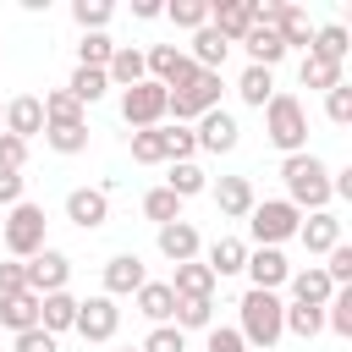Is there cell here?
Wrapping results in <instances>:
<instances>
[{"instance_id": "484cf974", "label": "cell", "mask_w": 352, "mask_h": 352, "mask_svg": "<svg viewBox=\"0 0 352 352\" xmlns=\"http://www.w3.org/2000/svg\"><path fill=\"white\" fill-rule=\"evenodd\" d=\"M170 292H176V297H214V275H209V264H204V258H187V264H176V275H170Z\"/></svg>"}, {"instance_id": "cb8c5ba5", "label": "cell", "mask_w": 352, "mask_h": 352, "mask_svg": "<svg viewBox=\"0 0 352 352\" xmlns=\"http://www.w3.org/2000/svg\"><path fill=\"white\" fill-rule=\"evenodd\" d=\"M132 297H138V314H143L148 324H170V308H176V292H170V280H143Z\"/></svg>"}, {"instance_id": "db71d44e", "label": "cell", "mask_w": 352, "mask_h": 352, "mask_svg": "<svg viewBox=\"0 0 352 352\" xmlns=\"http://www.w3.org/2000/svg\"><path fill=\"white\" fill-rule=\"evenodd\" d=\"M121 352H138V346H121Z\"/></svg>"}, {"instance_id": "ba28073f", "label": "cell", "mask_w": 352, "mask_h": 352, "mask_svg": "<svg viewBox=\"0 0 352 352\" xmlns=\"http://www.w3.org/2000/svg\"><path fill=\"white\" fill-rule=\"evenodd\" d=\"M82 341H116V330H121V308H116V297H77V324H72Z\"/></svg>"}, {"instance_id": "836d02e7", "label": "cell", "mask_w": 352, "mask_h": 352, "mask_svg": "<svg viewBox=\"0 0 352 352\" xmlns=\"http://www.w3.org/2000/svg\"><path fill=\"white\" fill-rule=\"evenodd\" d=\"M110 55H116V38H110V33H82V38H77V66L104 72V66H110Z\"/></svg>"}, {"instance_id": "d6986e66", "label": "cell", "mask_w": 352, "mask_h": 352, "mask_svg": "<svg viewBox=\"0 0 352 352\" xmlns=\"http://www.w3.org/2000/svg\"><path fill=\"white\" fill-rule=\"evenodd\" d=\"M143 280H148V270H143L138 253H116V258H104V297H132Z\"/></svg>"}, {"instance_id": "f1b7e54d", "label": "cell", "mask_w": 352, "mask_h": 352, "mask_svg": "<svg viewBox=\"0 0 352 352\" xmlns=\"http://www.w3.org/2000/svg\"><path fill=\"white\" fill-rule=\"evenodd\" d=\"M170 324H176L182 336H187V330H209V324H214V297H176Z\"/></svg>"}, {"instance_id": "7c38bea8", "label": "cell", "mask_w": 352, "mask_h": 352, "mask_svg": "<svg viewBox=\"0 0 352 352\" xmlns=\"http://www.w3.org/2000/svg\"><path fill=\"white\" fill-rule=\"evenodd\" d=\"M242 275L253 280V292H280V286H286V275H292V264H286V253H280V248H248Z\"/></svg>"}, {"instance_id": "74e56055", "label": "cell", "mask_w": 352, "mask_h": 352, "mask_svg": "<svg viewBox=\"0 0 352 352\" xmlns=\"http://www.w3.org/2000/svg\"><path fill=\"white\" fill-rule=\"evenodd\" d=\"M116 16V6L110 0H72V22L82 28V33H104V22Z\"/></svg>"}, {"instance_id": "f35d334b", "label": "cell", "mask_w": 352, "mask_h": 352, "mask_svg": "<svg viewBox=\"0 0 352 352\" xmlns=\"http://www.w3.org/2000/svg\"><path fill=\"white\" fill-rule=\"evenodd\" d=\"M44 143L55 154H82L88 148V121H72V126H44Z\"/></svg>"}, {"instance_id": "d4e9b609", "label": "cell", "mask_w": 352, "mask_h": 352, "mask_svg": "<svg viewBox=\"0 0 352 352\" xmlns=\"http://www.w3.org/2000/svg\"><path fill=\"white\" fill-rule=\"evenodd\" d=\"M72 324H77V297H72V292H50V297H38V330L66 336Z\"/></svg>"}, {"instance_id": "7bdbcfd3", "label": "cell", "mask_w": 352, "mask_h": 352, "mask_svg": "<svg viewBox=\"0 0 352 352\" xmlns=\"http://www.w3.org/2000/svg\"><path fill=\"white\" fill-rule=\"evenodd\" d=\"M324 275H330V286H352V248L346 242H336L330 253H324V264H319Z\"/></svg>"}, {"instance_id": "4dcf8cb0", "label": "cell", "mask_w": 352, "mask_h": 352, "mask_svg": "<svg viewBox=\"0 0 352 352\" xmlns=\"http://www.w3.org/2000/svg\"><path fill=\"white\" fill-rule=\"evenodd\" d=\"M38 104H44V126H72V121H88V116H82V104H77L66 88H50Z\"/></svg>"}, {"instance_id": "603a6c76", "label": "cell", "mask_w": 352, "mask_h": 352, "mask_svg": "<svg viewBox=\"0 0 352 352\" xmlns=\"http://www.w3.org/2000/svg\"><path fill=\"white\" fill-rule=\"evenodd\" d=\"M104 77H110V88H138L143 77H148V66H143V50H132V44H116V55H110V66H104Z\"/></svg>"}, {"instance_id": "8d00e7d4", "label": "cell", "mask_w": 352, "mask_h": 352, "mask_svg": "<svg viewBox=\"0 0 352 352\" xmlns=\"http://www.w3.org/2000/svg\"><path fill=\"white\" fill-rule=\"evenodd\" d=\"M324 330H336L341 341H352V286H336V297L324 302Z\"/></svg>"}, {"instance_id": "5b68a950", "label": "cell", "mask_w": 352, "mask_h": 352, "mask_svg": "<svg viewBox=\"0 0 352 352\" xmlns=\"http://www.w3.org/2000/svg\"><path fill=\"white\" fill-rule=\"evenodd\" d=\"M297 226H302V214H297L286 198H264V204H253V214H248V231H253L258 248H280V242H292Z\"/></svg>"}, {"instance_id": "1f68e13d", "label": "cell", "mask_w": 352, "mask_h": 352, "mask_svg": "<svg viewBox=\"0 0 352 352\" xmlns=\"http://www.w3.org/2000/svg\"><path fill=\"white\" fill-rule=\"evenodd\" d=\"M165 187L187 204V198H198L204 187H209V176H204V165L198 160H182V165H170V176H165Z\"/></svg>"}, {"instance_id": "bcb514c9", "label": "cell", "mask_w": 352, "mask_h": 352, "mask_svg": "<svg viewBox=\"0 0 352 352\" xmlns=\"http://www.w3.org/2000/svg\"><path fill=\"white\" fill-rule=\"evenodd\" d=\"M22 165H28V143L0 132V170H22Z\"/></svg>"}, {"instance_id": "681fc988", "label": "cell", "mask_w": 352, "mask_h": 352, "mask_svg": "<svg viewBox=\"0 0 352 352\" xmlns=\"http://www.w3.org/2000/svg\"><path fill=\"white\" fill-rule=\"evenodd\" d=\"M22 187H28V176H22V170H0V204H6V209H16V204H22Z\"/></svg>"}, {"instance_id": "5bb4252c", "label": "cell", "mask_w": 352, "mask_h": 352, "mask_svg": "<svg viewBox=\"0 0 352 352\" xmlns=\"http://www.w3.org/2000/svg\"><path fill=\"white\" fill-rule=\"evenodd\" d=\"M0 132H11V138H22V143L44 138V104H38V94L6 99V126H0Z\"/></svg>"}, {"instance_id": "52a82bcc", "label": "cell", "mask_w": 352, "mask_h": 352, "mask_svg": "<svg viewBox=\"0 0 352 352\" xmlns=\"http://www.w3.org/2000/svg\"><path fill=\"white\" fill-rule=\"evenodd\" d=\"M165 104H170V94L160 88V82H138V88H126L121 94V121L132 126V132H148V126H160L165 121Z\"/></svg>"}, {"instance_id": "f5cc1de1", "label": "cell", "mask_w": 352, "mask_h": 352, "mask_svg": "<svg viewBox=\"0 0 352 352\" xmlns=\"http://www.w3.org/2000/svg\"><path fill=\"white\" fill-rule=\"evenodd\" d=\"M0 126H6V104H0Z\"/></svg>"}, {"instance_id": "30bf717a", "label": "cell", "mask_w": 352, "mask_h": 352, "mask_svg": "<svg viewBox=\"0 0 352 352\" xmlns=\"http://www.w3.org/2000/svg\"><path fill=\"white\" fill-rule=\"evenodd\" d=\"M258 22V0H209V28L226 44H242V33Z\"/></svg>"}, {"instance_id": "b9f144b4", "label": "cell", "mask_w": 352, "mask_h": 352, "mask_svg": "<svg viewBox=\"0 0 352 352\" xmlns=\"http://www.w3.org/2000/svg\"><path fill=\"white\" fill-rule=\"evenodd\" d=\"M132 160H138V165H165V132H160V126L132 132Z\"/></svg>"}, {"instance_id": "c3c4849f", "label": "cell", "mask_w": 352, "mask_h": 352, "mask_svg": "<svg viewBox=\"0 0 352 352\" xmlns=\"http://www.w3.org/2000/svg\"><path fill=\"white\" fill-rule=\"evenodd\" d=\"M11 292H28V270H22V258H6V264H0V297H11Z\"/></svg>"}, {"instance_id": "816d5d0a", "label": "cell", "mask_w": 352, "mask_h": 352, "mask_svg": "<svg viewBox=\"0 0 352 352\" xmlns=\"http://www.w3.org/2000/svg\"><path fill=\"white\" fill-rule=\"evenodd\" d=\"M132 16H143V22H154V16H165V6H160V0H132Z\"/></svg>"}, {"instance_id": "44dd1931", "label": "cell", "mask_w": 352, "mask_h": 352, "mask_svg": "<svg viewBox=\"0 0 352 352\" xmlns=\"http://www.w3.org/2000/svg\"><path fill=\"white\" fill-rule=\"evenodd\" d=\"M204 264H209V275H214V280L242 275V264H248V242H242V236H214V242H209V253H204Z\"/></svg>"}, {"instance_id": "8fae6325", "label": "cell", "mask_w": 352, "mask_h": 352, "mask_svg": "<svg viewBox=\"0 0 352 352\" xmlns=\"http://www.w3.org/2000/svg\"><path fill=\"white\" fill-rule=\"evenodd\" d=\"M66 220H72L77 231H99V226L110 220V192H104V187H72V192H66Z\"/></svg>"}, {"instance_id": "f546056e", "label": "cell", "mask_w": 352, "mask_h": 352, "mask_svg": "<svg viewBox=\"0 0 352 352\" xmlns=\"http://www.w3.org/2000/svg\"><path fill=\"white\" fill-rule=\"evenodd\" d=\"M297 82H302V88H314V94H330V88H336V82H346V77H341V66H336V60L302 55V60H297Z\"/></svg>"}, {"instance_id": "d590c367", "label": "cell", "mask_w": 352, "mask_h": 352, "mask_svg": "<svg viewBox=\"0 0 352 352\" xmlns=\"http://www.w3.org/2000/svg\"><path fill=\"white\" fill-rule=\"evenodd\" d=\"M143 214H148L154 226H170V220H182V198H176L170 187H148V192H143Z\"/></svg>"}, {"instance_id": "7dc6e473", "label": "cell", "mask_w": 352, "mask_h": 352, "mask_svg": "<svg viewBox=\"0 0 352 352\" xmlns=\"http://www.w3.org/2000/svg\"><path fill=\"white\" fill-rule=\"evenodd\" d=\"M204 336H209V352H248L242 336H236V324H209Z\"/></svg>"}, {"instance_id": "f907efd6", "label": "cell", "mask_w": 352, "mask_h": 352, "mask_svg": "<svg viewBox=\"0 0 352 352\" xmlns=\"http://www.w3.org/2000/svg\"><path fill=\"white\" fill-rule=\"evenodd\" d=\"M16 352H60V346H55L50 330H22V336H16Z\"/></svg>"}, {"instance_id": "e0dca14e", "label": "cell", "mask_w": 352, "mask_h": 352, "mask_svg": "<svg viewBox=\"0 0 352 352\" xmlns=\"http://www.w3.org/2000/svg\"><path fill=\"white\" fill-rule=\"evenodd\" d=\"M297 242H302L314 258H324V253L341 242V220H336L330 209H314V214H302V226H297Z\"/></svg>"}, {"instance_id": "ac0fdd59", "label": "cell", "mask_w": 352, "mask_h": 352, "mask_svg": "<svg viewBox=\"0 0 352 352\" xmlns=\"http://www.w3.org/2000/svg\"><path fill=\"white\" fill-rule=\"evenodd\" d=\"M154 242H160V253H165L170 264H187V258H198V253H204V242H198V226H192V220H170V226H160V231H154Z\"/></svg>"}, {"instance_id": "9a60e30c", "label": "cell", "mask_w": 352, "mask_h": 352, "mask_svg": "<svg viewBox=\"0 0 352 352\" xmlns=\"http://www.w3.org/2000/svg\"><path fill=\"white\" fill-rule=\"evenodd\" d=\"M209 192H214L220 220H248V214H253V204H258V192H253V182H248V176H220Z\"/></svg>"}, {"instance_id": "8992f818", "label": "cell", "mask_w": 352, "mask_h": 352, "mask_svg": "<svg viewBox=\"0 0 352 352\" xmlns=\"http://www.w3.org/2000/svg\"><path fill=\"white\" fill-rule=\"evenodd\" d=\"M220 72H198L182 94H170V104H165V116H176V126H192L198 116H209V110H220Z\"/></svg>"}, {"instance_id": "83f0119b", "label": "cell", "mask_w": 352, "mask_h": 352, "mask_svg": "<svg viewBox=\"0 0 352 352\" xmlns=\"http://www.w3.org/2000/svg\"><path fill=\"white\" fill-rule=\"evenodd\" d=\"M236 99H242L248 110H264V104L275 99V72H264V66H248V72L236 77Z\"/></svg>"}, {"instance_id": "6da1fadb", "label": "cell", "mask_w": 352, "mask_h": 352, "mask_svg": "<svg viewBox=\"0 0 352 352\" xmlns=\"http://www.w3.org/2000/svg\"><path fill=\"white\" fill-rule=\"evenodd\" d=\"M280 182H286V204L297 214H314V209H330V165L302 148V154H286L280 160Z\"/></svg>"}, {"instance_id": "7a4b0ae2", "label": "cell", "mask_w": 352, "mask_h": 352, "mask_svg": "<svg viewBox=\"0 0 352 352\" xmlns=\"http://www.w3.org/2000/svg\"><path fill=\"white\" fill-rule=\"evenodd\" d=\"M236 308H242V324H236V336H242V346H248V352H253V346H258V352H270V346L286 336V324H280V314H286L280 292H253V286H248Z\"/></svg>"}, {"instance_id": "d6a6232c", "label": "cell", "mask_w": 352, "mask_h": 352, "mask_svg": "<svg viewBox=\"0 0 352 352\" xmlns=\"http://www.w3.org/2000/svg\"><path fill=\"white\" fill-rule=\"evenodd\" d=\"M280 324H286V336H297V341H314V336L324 330V308H302V302H286Z\"/></svg>"}, {"instance_id": "277c9868", "label": "cell", "mask_w": 352, "mask_h": 352, "mask_svg": "<svg viewBox=\"0 0 352 352\" xmlns=\"http://www.w3.org/2000/svg\"><path fill=\"white\" fill-rule=\"evenodd\" d=\"M44 226H50V220H44V209H38V204H28V198H22L16 209H6V226H0L6 253H11V258H33L38 248H50V242H44Z\"/></svg>"}, {"instance_id": "4fadbf2b", "label": "cell", "mask_w": 352, "mask_h": 352, "mask_svg": "<svg viewBox=\"0 0 352 352\" xmlns=\"http://www.w3.org/2000/svg\"><path fill=\"white\" fill-rule=\"evenodd\" d=\"M192 138H198V148H204V154H231V148H236V138H242V126H236V116H231V110H209V116H198Z\"/></svg>"}, {"instance_id": "2e32d148", "label": "cell", "mask_w": 352, "mask_h": 352, "mask_svg": "<svg viewBox=\"0 0 352 352\" xmlns=\"http://www.w3.org/2000/svg\"><path fill=\"white\" fill-rule=\"evenodd\" d=\"M242 50H248V66H264V72H275V66L286 60V44H280V33H275L264 16L242 33Z\"/></svg>"}, {"instance_id": "9c48e42d", "label": "cell", "mask_w": 352, "mask_h": 352, "mask_svg": "<svg viewBox=\"0 0 352 352\" xmlns=\"http://www.w3.org/2000/svg\"><path fill=\"white\" fill-rule=\"evenodd\" d=\"M22 270H28V292H38V297L66 292V280H72V258L60 248H38L33 258H22Z\"/></svg>"}, {"instance_id": "ffe728a7", "label": "cell", "mask_w": 352, "mask_h": 352, "mask_svg": "<svg viewBox=\"0 0 352 352\" xmlns=\"http://www.w3.org/2000/svg\"><path fill=\"white\" fill-rule=\"evenodd\" d=\"M286 292H292V302H302V308H324V302L336 297V286H330V275H324L319 264L292 270V275H286Z\"/></svg>"}, {"instance_id": "3957f363", "label": "cell", "mask_w": 352, "mask_h": 352, "mask_svg": "<svg viewBox=\"0 0 352 352\" xmlns=\"http://www.w3.org/2000/svg\"><path fill=\"white\" fill-rule=\"evenodd\" d=\"M264 138H270L280 154H302V148H308V110H302L297 94H280V88H275V99L264 104Z\"/></svg>"}, {"instance_id": "7402d4cb", "label": "cell", "mask_w": 352, "mask_h": 352, "mask_svg": "<svg viewBox=\"0 0 352 352\" xmlns=\"http://www.w3.org/2000/svg\"><path fill=\"white\" fill-rule=\"evenodd\" d=\"M0 330H11V336L38 330V292H11V297H0Z\"/></svg>"}, {"instance_id": "f6af8a7d", "label": "cell", "mask_w": 352, "mask_h": 352, "mask_svg": "<svg viewBox=\"0 0 352 352\" xmlns=\"http://www.w3.org/2000/svg\"><path fill=\"white\" fill-rule=\"evenodd\" d=\"M324 116H330L336 126H352V82H336V88L324 94Z\"/></svg>"}, {"instance_id": "ee69618b", "label": "cell", "mask_w": 352, "mask_h": 352, "mask_svg": "<svg viewBox=\"0 0 352 352\" xmlns=\"http://www.w3.org/2000/svg\"><path fill=\"white\" fill-rule=\"evenodd\" d=\"M138 352H187V336L176 330V324H154L148 336H143V346Z\"/></svg>"}, {"instance_id": "60d3db41", "label": "cell", "mask_w": 352, "mask_h": 352, "mask_svg": "<svg viewBox=\"0 0 352 352\" xmlns=\"http://www.w3.org/2000/svg\"><path fill=\"white\" fill-rule=\"evenodd\" d=\"M160 132H165V165H182V160H192V154H198L192 126H160Z\"/></svg>"}, {"instance_id": "ab89813d", "label": "cell", "mask_w": 352, "mask_h": 352, "mask_svg": "<svg viewBox=\"0 0 352 352\" xmlns=\"http://www.w3.org/2000/svg\"><path fill=\"white\" fill-rule=\"evenodd\" d=\"M165 16H170L176 28H187V33H198V28L209 22V0H170Z\"/></svg>"}, {"instance_id": "4316f807", "label": "cell", "mask_w": 352, "mask_h": 352, "mask_svg": "<svg viewBox=\"0 0 352 352\" xmlns=\"http://www.w3.org/2000/svg\"><path fill=\"white\" fill-rule=\"evenodd\" d=\"M346 50H352V33H346L341 22H324V28H314V44H308V55L346 66Z\"/></svg>"}, {"instance_id": "e575fe53", "label": "cell", "mask_w": 352, "mask_h": 352, "mask_svg": "<svg viewBox=\"0 0 352 352\" xmlns=\"http://www.w3.org/2000/svg\"><path fill=\"white\" fill-rule=\"evenodd\" d=\"M66 94H72L77 104H99V99L110 94V77H104V72H88V66H77V72H72V82H66Z\"/></svg>"}]
</instances>
